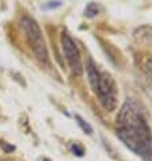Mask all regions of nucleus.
<instances>
[{
    "mask_svg": "<svg viewBox=\"0 0 152 161\" xmlns=\"http://www.w3.org/2000/svg\"><path fill=\"white\" fill-rule=\"evenodd\" d=\"M135 60H136V65L143 72V75L145 76L147 81L149 83V87L152 88V56L141 53V54L136 56Z\"/></svg>",
    "mask_w": 152,
    "mask_h": 161,
    "instance_id": "nucleus-5",
    "label": "nucleus"
},
{
    "mask_svg": "<svg viewBox=\"0 0 152 161\" xmlns=\"http://www.w3.org/2000/svg\"><path fill=\"white\" fill-rule=\"evenodd\" d=\"M61 45H62V50H63L65 58L68 61L70 70L73 72L74 76H81L84 73L81 53H79L77 43L73 41V38L66 31H63L61 35Z\"/></svg>",
    "mask_w": 152,
    "mask_h": 161,
    "instance_id": "nucleus-4",
    "label": "nucleus"
},
{
    "mask_svg": "<svg viewBox=\"0 0 152 161\" xmlns=\"http://www.w3.org/2000/svg\"><path fill=\"white\" fill-rule=\"evenodd\" d=\"M98 12H100V6L97 3H89L86 8H85V16H88V18L97 16Z\"/></svg>",
    "mask_w": 152,
    "mask_h": 161,
    "instance_id": "nucleus-7",
    "label": "nucleus"
},
{
    "mask_svg": "<svg viewBox=\"0 0 152 161\" xmlns=\"http://www.w3.org/2000/svg\"><path fill=\"white\" fill-rule=\"evenodd\" d=\"M51 4H44V6L42 8H44V10H50V8H57L61 6V2H50Z\"/></svg>",
    "mask_w": 152,
    "mask_h": 161,
    "instance_id": "nucleus-9",
    "label": "nucleus"
},
{
    "mask_svg": "<svg viewBox=\"0 0 152 161\" xmlns=\"http://www.w3.org/2000/svg\"><path fill=\"white\" fill-rule=\"evenodd\" d=\"M75 122H77V125H78L79 127H81V130H82L84 133L89 134V136H92V134H93V127H92L90 125H89L82 117H79V115H75Z\"/></svg>",
    "mask_w": 152,
    "mask_h": 161,
    "instance_id": "nucleus-6",
    "label": "nucleus"
},
{
    "mask_svg": "<svg viewBox=\"0 0 152 161\" xmlns=\"http://www.w3.org/2000/svg\"><path fill=\"white\" fill-rule=\"evenodd\" d=\"M70 150L73 152V153L75 156H78V157H82V156L85 154V150H84V147L79 145V144H73L70 146Z\"/></svg>",
    "mask_w": 152,
    "mask_h": 161,
    "instance_id": "nucleus-8",
    "label": "nucleus"
},
{
    "mask_svg": "<svg viewBox=\"0 0 152 161\" xmlns=\"http://www.w3.org/2000/svg\"><path fill=\"white\" fill-rule=\"evenodd\" d=\"M20 25H22V30H23V33L26 35V39H27V43L31 49V52L34 53L35 58L42 65L48 66L50 65V58H48L47 46H46V42H44L41 27L38 26L35 19H33L28 15H24L22 18Z\"/></svg>",
    "mask_w": 152,
    "mask_h": 161,
    "instance_id": "nucleus-3",
    "label": "nucleus"
},
{
    "mask_svg": "<svg viewBox=\"0 0 152 161\" xmlns=\"http://www.w3.org/2000/svg\"><path fill=\"white\" fill-rule=\"evenodd\" d=\"M116 134L123 144L144 161L152 160V130L141 106L127 99L119 111Z\"/></svg>",
    "mask_w": 152,
    "mask_h": 161,
    "instance_id": "nucleus-1",
    "label": "nucleus"
},
{
    "mask_svg": "<svg viewBox=\"0 0 152 161\" xmlns=\"http://www.w3.org/2000/svg\"><path fill=\"white\" fill-rule=\"evenodd\" d=\"M86 72L89 84H90L93 92L97 95L102 108L108 113L114 111L117 107L119 91L113 77L109 73L98 69V66L93 62L92 58H89L86 62Z\"/></svg>",
    "mask_w": 152,
    "mask_h": 161,
    "instance_id": "nucleus-2",
    "label": "nucleus"
}]
</instances>
